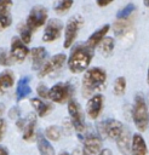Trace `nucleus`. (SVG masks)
<instances>
[{"mask_svg": "<svg viewBox=\"0 0 149 155\" xmlns=\"http://www.w3.org/2000/svg\"><path fill=\"white\" fill-rule=\"evenodd\" d=\"M30 51L28 50L27 45L21 40V38H13L11 41V50H10V54L13 62L16 63H22L25 57L28 56Z\"/></svg>", "mask_w": 149, "mask_h": 155, "instance_id": "f8f14e48", "label": "nucleus"}, {"mask_svg": "<svg viewBox=\"0 0 149 155\" xmlns=\"http://www.w3.org/2000/svg\"><path fill=\"white\" fill-rule=\"evenodd\" d=\"M97 128L101 138H110L116 140L119 136L122 133V131L125 130V126L115 119H108L98 124Z\"/></svg>", "mask_w": 149, "mask_h": 155, "instance_id": "20e7f679", "label": "nucleus"}, {"mask_svg": "<svg viewBox=\"0 0 149 155\" xmlns=\"http://www.w3.org/2000/svg\"><path fill=\"white\" fill-rule=\"evenodd\" d=\"M82 23H84V18L80 15H75L69 18L64 29V45H63L64 48H69L73 45Z\"/></svg>", "mask_w": 149, "mask_h": 155, "instance_id": "423d86ee", "label": "nucleus"}, {"mask_svg": "<svg viewBox=\"0 0 149 155\" xmlns=\"http://www.w3.org/2000/svg\"><path fill=\"white\" fill-rule=\"evenodd\" d=\"M38 150L40 155H55V149L44 134H38L36 137Z\"/></svg>", "mask_w": 149, "mask_h": 155, "instance_id": "4be33fe9", "label": "nucleus"}, {"mask_svg": "<svg viewBox=\"0 0 149 155\" xmlns=\"http://www.w3.org/2000/svg\"><path fill=\"white\" fill-rule=\"evenodd\" d=\"M93 57V50L88 47L86 44L79 45L76 48L73 50L69 59H68V67L69 70L74 74H79L88 68V64L91 63V59Z\"/></svg>", "mask_w": 149, "mask_h": 155, "instance_id": "f257e3e1", "label": "nucleus"}, {"mask_svg": "<svg viewBox=\"0 0 149 155\" xmlns=\"http://www.w3.org/2000/svg\"><path fill=\"white\" fill-rule=\"evenodd\" d=\"M15 84V75L11 70H4L0 73V92H7Z\"/></svg>", "mask_w": 149, "mask_h": 155, "instance_id": "412c9836", "label": "nucleus"}, {"mask_svg": "<svg viewBox=\"0 0 149 155\" xmlns=\"http://www.w3.org/2000/svg\"><path fill=\"white\" fill-rule=\"evenodd\" d=\"M114 0H96V2H97V5L99 6V7H105V6H108L110 2H113Z\"/></svg>", "mask_w": 149, "mask_h": 155, "instance_id": "72a5a7b5", "label": "nucleus"}, {"mask_svg": "<svg viewBox=\"0 0 149 155\" xmlns=\"http://www.w3.org/2000/svg\"><path fill=\"white\" fill-rule=\"evenodd\" d=\"M61 155H69V154H68V153H62Z\"/></svg>", "mask_w": 149, "mask_h": 155, "instance_id": "79ce46f5", "label": "nucleus"}, {"mask_svg": "<svg viewBox=\"0 0 149 155\" xmlns=\"http://www.w3.org/2000/svg\"><path fill=\"white\" fill-rule=\"evenodd\" d=\"M65 59H67V57H65L64 53H58V54L52 56V57L44 64V67L39 70L38 76H39V78H44V76H46V75H48V74H51V73H53V71L61 69V68L63 67Z\"/></svg>", "mask_w": 149, "mask_h": 155, "instance_id": "9b49d317", "label": "nucleus"}, {"mask_svg": "<svg viewBox=\"0 0 149 155\" xmlns=\"http://www.w3.org/2000/svg\"><path fill=\"white\" fill-rule=\"evenodd\" d=\"M19 38H21V40H22L25 45L31 41V30H30L25 24L22 25V28H21V30H19Z\"/></svg>", "mask_w": 149, "mask_h": 155, "instance_id": "7c9ffc66", "label": "nucleus"}, {"mask_svg": "<svg viewBox=\"0 0 149 155\" xmlns=\"http://www.w3.org/2000/svg\"><path fill=\"white\" fill-rule=\"evenodd\" d=\"M62 136V131L58 126H48L46 130H45V137L50 140H53V142H57Z\"/></svg>", "mask_w": 149, "mask_h": 155, "instance_id": "a878e982", "label": "nucleus"}, {"mask_svg": "<svg viewBox=\"0 0 149 155\" xmlns=\"http://www.w3.org/2000/svg\"><path fill=\"white\" fill-rule=\"evenodd\" d=\"M131 155H148L147 143H145L144 138L139 133H134L132 136Z\"/></svg>", "mask_w": 149, "mask_h": 155, "instance_id": "f3484780", "label": "nucleus"}, {"mask_svg": "<svg viewBox=\"0 0 149 155\" xmlns=\"http://www.w3.org/2000/svg\"><path fill=\"white\" fill-rule=\"evenodd\" d=\"M35 126H36V116L35 114H29L27 119H19L17 121V127L23 130V139L30 142L35 137Z\"/></svg>", "mask_w": 149, "mask_h": 155, "instance_id": "9d476101", "label": "nucleus"}, {"mask_svg": "<svg viewBox=\"0 0 149 155\" xmlns=\"http://www.w3.org/2000/svg\"><path fill=\"white\" fill-rule=\"evenodd\" d=\"M48 88L44 85V84H40V85H38V87H36V92H38V94H39V97H41V98H48Z\"/></svg>", "mask_w": 149, "mask_h": 155, "instance_id": "2f4dec72", "label": "nucleus"}, {"mask_svg": "<svg viewBox=\"0 0 149 155\" xmlns=\"http://www.w3.org/2000/svg\"><path fill=\"white\" fill-rule=\"evenodd\" d=\"M0 155H8V151H7V148L1 145L0 144Z\"/></svg>", "mask_w": 149, "mask_h": 155, "instance_id": "e433bc0d", "label": "nucleus"}, {"mask_svg": "<svg viewBox=\"0 0 149 155\" xmlns=\"http://www.w3.org/2000/svg\"><path fill=\"white\" fill-rule=\"evenodd\" d=\"M79 137L81 138L84 150L88 155H99L101 151L103 150L102 149V138L97 133H94L92 131H85L84 133L79 134Z\"/></svg>", "mask_w": 149, "mask_h": 155, "instance_id": "39448f33", "label": "nucleus"}, {"mask_svg": "<svg viewBox=\"0 0 149 155\" xmlns=\"http://www.w3.org/2000/svg\"><path fill=\"white\" fill-rule=\"evenodd\" d=\"M103 96L99 94V93H96L94 96H92L87 104H86V113L87 115L91 117V119H97L102 111V108H103Z\"/></svg>", "mask_w": 149, "mask_h": 155, "instance_id": "4468645a", "label": "nucleus"}, {"mask_svg": "<svg viewBox=\"0 0 149 155\" xmlns=\"http://www.w3.org/2000/svg\"><path fill=\"white\" fill-rule=\"evenodd\" d=\"M99 155H113V153H111L109 149H103Z\"/></svg>", "mask_w": 149, "mask_h": 155, "instance_id": "4c0bfd02", "label": "nucleus"}, {"mask_svg": "<svg viewBox=\"0 0 149 155\" xmlns=\"http://www.w3.org/2000/svg\"><path fill=\"white\" fill-rule=\"evenodd\" d=\"M62 29H63V24H62L61 21H58L56 18L50 19L47 22V25L45 27V30H44V34H42V40L45 42L55 41L56 39L59 38Z\"/></svg>", "mask_w": 149, "mask_h": 155, "instance_id": "ddd939ff", "label": "nucleus"}, {"mask_svg": "<svg viewBox=\"0 0 149 155\" xmlns=\"http://www.w3.org/2000/svg\"><path fill=\"white\" fill-rule=\"evenodd\" d=\"M71 155H88V154H87V153L84 150V148H82V149H75Z\"/></svg>", "mask_w": 149, "mask_h": 155, "instance_id": "c9c22d12", "label": "nucleus"}, {"mask_svg": "<svg viewBox=\"0 0 149 155\" xmlns=\"http://www.w3.org/2000/svg\"><path fill=\"white\" fill-rule=\"evenodd\" d=\"M71 85L68 82H58L53 85L48 91V98L50 101L55 103H64L67 101H70L71 96Z\"/></svg>", "mask_w": 149, "mask_h": 155, "instance_id": "1a4fd4ad", "label": "nucleus"}, {"mask_svg": "<svg viewBox=\"0 0 149 155\" xmlns=\"http://www.w3.org/2000/svg\"><path fill=\"white\" fill-rule=\"evenodd\" d=\"M5 128H6V124H5V120L0 119V140H1V138L4 137V133H5Z\"/></svg>", "mask_w": 149, "mask_h": 155, "instance_id": "f704fd0d", "label": "nucleus"}, {"mask_svg": "<svg viewBox=\"0 0 149 155\" xmlns=\"http://www.w3.org/2000/svg\"><path fill=\"white\" fill-rule=\"evenodd\" d=\"M118 149L122 155H131V144H132V138L130 136L128 130L125 127L122 133L119 136V138L115 140Z\"/></svg>", "mask_w": 149, "mask_h": 155, "instance_id": "dca6fc26", "label": "nucleus"}, {"mask_svg": "<svg viewBox=\"0 0 149 155\" xmlns=\"http://www.w3.org/2000/svg\"><path fill=\"white\" fill-rule=\"evenodd\" d=\"M31 92V87H30V78L29 76H23L19 79V81L17 82V88H16V99L21 101L23 98H25L27 96H29V93Z\"/></svg>", "mask_w": 149, "mask_h": 155, "instance_id": "6ab92c4d", "label": "nucleus"}, {"mask_svg": "<svg viewBox=\"0 0 149 155\" xmlns=\"http://www.w3.org/2000/svg\"><path fill=\"white\" fill-rule=\"evenodd\" d=\"M130 28H131V21H130V18L119 19V21L115 22L114 25H113V30H114V33H115L116 36L124 35Z\"/></svg>", "mask_w": 149, "mask_h": 155, "instance_id": "b1692460", "label": "nucleus"}, {"mask_svg": "<svg viewBox=\"0 0 149 155\" xmlns=\"http://www.w3.org/2000/svg\"><path fill=\"white\" fill-rule=\"evenodd\" d=\"M30 104H31V107L34 108V110L36 111V114L40 117L46 116L52 110V105L50 103H47V102H44L40 98H31L30 99Z\"/></svg>", "mask_w": 149, "mask_h": 155, "instance_id": "aec40b11", "label": "nucleus"}, {"mask_svg": "<svg viewBox=\"0 0 149 155\" xmlns=\"http://www.w3.org/2000/svg\"><path fill=\"white\" fill-rule=\"evenodd\" d=\"M126 79L124 76H119L115 79L114 81V86H113V91L116 96H122L126 91Z\"/></svg>", "mask_w": 149, "mask_h": 155, "instance_id": "bb28decb", "label": "nucleus"}, {"mask_svg": "<svg viewBox=\"0 0 149 155\" xmlns=\"http://www.w3.org/2000/svg\"><path fill=\"white\" fill-rule=\"evenodd\" d=\"M143 4L145 7H149V0H143Z\"/></svg>", "mask_w": 149, "mask_h": 155, "instance_id": "ea45409f", "label": "nucleus"}, {"mask_svg": "<svg viewBox=\"0 0 149 155\" xmlns=\"http://www.w3.org/2000/svg\"><path fill=\"white\" fill-rule=\"evenodd\" d=\"M107 80V74L102 68L94 67L88 69L82 78V94L85 97L94 96V92L99 91Z\"/></svg>", "mask_w": 149, "mask_h": 155, "instance_id": "f03ea898", "label": "nucleus"}, {"mask_svg": "<svg viewBox=\"0 0 149 155\" xmlns=\"http://www.w3.org/2000/svg\"><path fill=\"white\" fill-rule=\"evenodd\" d=\"M134 10H136V6L133 4H127L125 7H122L118 12V19H126V18H128L133 13Z\"/></svg>", "mask_w": 149, "mask_h": 155, "instance_id": "cd10ccee", "label": "nucleus"}, {"mask_svg": "<svg viewBox=\"0 0 149 155\" xmlns=\"http://www.w3.org/2000/svg\"><path fill=\"white\" fill-rule=\"evenodd\" d=\"M132 119L138 131H145L149 126V111L145 99L142 94H136L132 108Z\"/></svg>", "mask_w": 149, "mask_h": 155, "instance_id": "7ed1b4c3", "label": "nucleus"}, {"mask_svg": "<svg viewBox=\"0 0 149 155\" xmlns=\"http://www.w3.org/2000/svg\"><path fill=\"white\" fill-rule=\"evenodd\" d=\"M12 62H13V61H12V58H11L10 52H8L6 48H1V50H0V65L7 67V65H11Z\"/></svg>", "mask_w": 149, "mask_h": 155, "instance_id": "c756f323", "label": "nucleus"}, {"mask_svg": "<svg viewBox=\"0 0 149 155\" xmlns=\"http://www.w3.org/2000/svg\"><path fill=\"white\" fill-rule=\"evenodd\" d=\"M30 57H31V67L34 70H40L44 64L47 62L46 57H47V51L45 47L39 46V47H33L30 50Z\"/></svg>", "mask_w": 149, "mask_h": 155, "instance_id": "2eb2a0df", "label": "nucleus"}, {"mask_svg": "<svg viewBox=\"0 0 149 155\" xmlns=\"http://www.w3.org/2000/svg\"><path fill=\"white\" fill-rule=\"evenodd\" d=\"M12 0H0V12H10Z\"/></svg>", "mask_w": 149, "mask_h": 155, "instance_id": "473e14b6", "label": "nucleus"}, {"mask_svg": "<svg viewBox=\"0 0 149 155\" xmlns=\"http://www.w3.org/2000/svg\"><path fill=\"white\" fill-rule=\"evenodd\" d=\"M109 29H110L109 24H104L102 28H99L98 30H96V31H94V33H93V34L87 39L86 45H87L88 47H91L92 50H93L94 47H97V46L99 45V42L105 38V35L108 34Z\"/></svg>", "mask_w": 149, "mask_h": 155, "instance_id": "a211bd4d", "label": "nucleus"}, {"mask_svg": "<svg viewBox=\"0 0 149 155\" xmlns=\"http://www.w3.org/2000/svg\"><path fill=\"white\" fill-rule=\"evenodd\" d=\"M4 111H5V105L2 103H0V119H1V116L4 114Z\"/></svg>", "mask_w": 149, "mask_h": 155, "instance_id": "58836bf2", "label": "nucleus"}, {"mask_svg": "<svg viewBox=\"0 0 149 155\" xmlns=\"http://www.w3.org/2000/svg\"><path fill=\"white\" fill-rule=\"evenodd\" d=\"M147 81H148V85H149V68H148V74H147Z\"/></svg>", "mask_w": 149, "mask_h": 155, "instance_id": "a19ab883", "label": "nucleus"}, {"mask_svg": "<svg viewBox=\"0 0 149 155\" xmlns=\"http://www.w3.org/2000/svg\"><path fill=\"white\" fill-rule=\"evenodd\" d=\"M114 46H115V42H114V39L110 38V36H105L99 45L97 46L99 52L103 54V56H109L113 50H114Z\"/></svg>", "mask_w": 149, "mask_h": 155, "instance_id": "5701e85b", "label": "nucleus"}, {"mask_svg": "<svg viewBox=\"0 0 149 155\" xmlns=\"http://www.w3.org/2000/svg\"><path fill=\"white\" fill-rule=\"evenodd\" d=\"M68 111L70 116V122L73 127L78 131V134H81L86 131V124L84 120V114L81 111L80 105L74 99H70L68 102Z\"/></svg>", "mask_w": 149, "mask_h": 155, "instance_id": "6e6552de", "label": "nucleus"}, {"mask_svg": "<svg viewBox=\"0 0 149 155\" xmlns=\"http://www.w3.org/2000/svg\"><path fill=\"white\" fill-rule=\"evenodd\" d=\"M46 19H47V11H46V8L44 6H41V5H35L30 10V12H29V15L27 17L25 25L31 31H34L38 28L42 27L46 23Z\"/></svg>", "mask_w": 149, "mask_h": 155, "instance_id": "0eeeda50", "label": "nucleus"}, {"mask_svg": "<svg viewBox=\"0 0 149 155\" xmlns=\"http://www.w3.org/2000/svg\"><path fill=\"white\" fill-rule=\"evenodd\" d=\"M73 0H57L53 5V10L56 13H65L67 11L70 10V7L73 6Z\"/></svg>", "mask_w": 149, "mask_h": 155, "instance_id": "393cba45", "label": "nucleus"}, {"mask_svg": "<svg viewBox=\"0 0 149 155\" xmlns=\"http://www.w3.org/2000/svg\"><path fill=\"white\" fill-rule=\"evenodd\" d=\"M12 23V17L10 12H0V31L8 28Z\"/></svg>", "mask_w": 149, "mask_h": 155, "instance_id": "c85d7f7f", "label": "nucleus"}]
</instances>
